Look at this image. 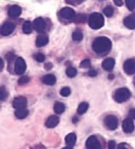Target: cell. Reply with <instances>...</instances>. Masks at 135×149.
<instances>
[{"mask_svg": "<svg viewBox=\"0 0 135 149\" xmlns=\"http://www.w3.org/2000/svg\"><path fill=\"white\" fill-rule=\"evenodd\" d=\"M92 48L98 55H104L109 52L112 48V42L105 36H99L94 41Z\"/></svg>", "mask_w": 135, "mask_h": 149, "instance_id": "cell-1", "label": "cell"}, {"mask_svg": "<svg viewBox=\"0 0 135 149\" xmlns=\"http://www.w3.org/2000/svg\"><path fill=\"white\" fill-rule=\"evenodd\" d=\"M89 24L91 29L97 30L101 29L105 24V19L102 14L94 13L91 14L89 19Z\"/></svg>", "mask_w": 135, "mask_h": 149, "instance_id": "cell-2", "label": "cell"}, {"mask_svg": "<svg viewBox=\"0 0 135 149\" xmlns=\"http://www.w3.org/2000/svg\"><path fill=\"white\" fill-rule=\"evenodd\" d=\"M131 97V93L129 90L125 87L120 88L115 91L114 98L118 103H124L128 100Z\"/></svg>", "mask_w": 135, "mask_h": 149, "instance_id": "cell-3", "label": "cell"}, {"mask_svg": "<svg viewBox=\"0 0 135 149\" xmlns=\"http://www.w3.org/2000/svg\"><path fill=\"white\" fill-rule=\"evenodd\" d=\"M26 69V64L24 60L22 58H18L15 63V72L18 75L24 74Z\"/></svg>", "mask_w": 135, "mask_h": 149, "instance_id": "cell-4", "label": "cell"}, {"mask_svg": "<svg viewBox=\"0 0 135 149\" xmlns=\"http://www.w3.org/2000/svg\"><path fill=\"white\" fill-rule=\"evenodd\" d=\"M86 145L87 149H102L100 142L94 135H91L88 138Z\"/></svg>", "mask_w": 135, "mask_h": 149, "instance_id": "cell-5", "label": "cell"}, {"mask_svg": "<svg viewBox=\"0 0 135 149\" xmlns=\"http://www.w3.org/2000/svg\"><path fill=\"white\" fill-rule=\"evenodd\" d=\"M59 15L66 20H72L75 17V13L74 10L70 7H64L59 11Z\"/></svg>", "mask_w": 135, "mask_h": 149, "instance_id": "cell-6", "label": "cell"}, {"mask_svg": "<svg viewBox=\"0 0 135 149\" xmlns=\"http://www.w3.org/2000/svg\"><path fill=\"white\" fill-rule=\"evenodd\" d=\"M105 123L107 127L110 130H115L118 125V120L116 116L113 115H109L105 119Z\"/></svg>", "mask_w": 135, "mask_h": 149, "instance_id": "cell-7", "label": "cell"}, {"mask_svg": "<svg viewBox=\"0 0 135 149\" xmlns=\"http://www.w3.org/2000/svg\"><path fill=\"white\" fill-rule=\"evenodd\" d=\"M33 27L37 32L42 33L46 29V23L42 17H39L35 19L33 22Z\"/></svg>", "mask_w": 135, "mask_h": 149, "instance_id": "cell-8", "label": "cell"}, {"mask_svg": "<svg viewBox=\"0 0 135 149\" xmlns=\"http://www.w3.org/2000/svg\"><path fill=\"white\" fill-rule=\"evenodd\" d=\"M124 71L129 75H132L135 74V60L128 59L124 62Z\"/></svg>", "mask_w": 135, "mask_h": 149, "instance_id": "cell-9", "label": "cell"}, {"mask_svg": "<svg viewBox=\"0 0 135 149\" xmlns=\"http://www.w3.org/2000/svg\"><path fill=\"white\" fill-rule=\"evenodd\" d=\"M15 29V26L14 23H10V22H6L2 25L1 29V33L2 36H8V35L11 34L13 31H14Z\"/></svg>", "mask_w": 135, "mask_h": 149, "instance_id": "cell-10", "label": "cell"}, {"mask_svg": "<svg viewBox=\"0 0 135 149\" xmlns=\"http://www.w3.org/2000/svg\"><path fill=\"white\" fill-rule=\"evenodd\" d=\"M13 106L16 109H25L27 106V100L26 97L22 96L15 97L13 102Z\"/></svg>", "mask_w": 135, "mask_h": 149, "instance_id": "cell-11", "label": "cell"}, {"mask_svg": "<svg viewBox=\"0 0 135 149\" xmlns=\"http://www.w3.org/2000/svg\"><path fill=\"white\" fill-rule=\"evenodd\" d=\"M123 130L126 132V133H131L134 130V125L132 120L130 119H126L123 122L122 125Z\"/></svg>", "mask_w": 135, "mask_h": 149, "instance_id": "cell-12", "label": "cell"}, {"mask_svg": "<svg viewBox=\"0 0 135 149\" xmlns=\"http://www.w3.org/2000/svg\"><path fill=\"white\" fill-rule=\"evenodd\" d=\"M59 123V118L55 115H51L45 122V126L48 128H54Z\"/></svg>", "mask_w": 135, "mask_h": 149, "instance_id": "cell-13", "label": "cell"}, {"mask_svg": "<svg viewBox=\"0 0 135 149\" xmlns=\"http://www.w3.org/2000/svg\"><path fill=\"white\" fill-rule=\"evenodd\" d=\"M21 8L18 5H13L8 10V15L12 18L18 17L21 14Z\"/></svg>", "mask_w": 135, "mask_h": 149, "instance_id": "cell-14", "label": "cell"}, {"mask_svg": "<svg viewBox=\"0 0 135 149\" xmlns=\"http://www.w3.org/2000/svg\"><path fill=\"white\" fill-rule=\"evenodd\" d=\"M124 24L129 29H135V13L127 16L124 20Z\"/></svg>", "mask_w": 135, "mask_h": 149, "instance_id": "cell-15", "label": "cell"}, {"mask_svg": "<svg viewBox=\"0 0 135 149\" xmlns=\"http://www.w3.org/2000/svg\"><path fill=\"white\" fill-rule=\"evenodd\" d=\"M115 61L113 58H107L102 62V68L108 71H111L115 66Z\"/></svg>", "mask_w": 135, "mask_h": 149, "instance_id": "cell-16", "label": "cell"}, {"mask_svg": "<svg viewBox=\"0 0 135 149\" xmlns=\"http://www.w3.org/2000/svg\"><path fill=\"white\" fill-rule=\"evenodd\" d=\"M42 81L46 85L52 86L54 85L55 83L56 82V78L53 74H47V75H45L42 77Z\"/></svg>", "mask_w": 135, "mask_h": 149, "instance_id": "cell-17", "label": "cell"}, {"mask_svg": "<svg viewBox=\"0 0 135 149\" xmlns=\"http://www.w3.org/2000/svg\"><path fill=\"white\" fill-rule=\"evenodd\" d=\"M48 43V36L45 34H39L37 37L36 45L37 47H41Z\"/></svg>", "mask_w": 135, "mask_h": 149, "instance_id": "cell-18", "label": "cell"}, {"mask_svg": "<svg viewBox=\"0 0 135 149\" xmlns=\"http://www.w3.org/2000/svg\"><path fill=\"white\" fill-rule=\"evenodd\" d=\"M28 113H29V111L26 108L25 109H16V111H15V115L16 118L19 119H23L26 118L28 116Z\"/></svg>", "mask_w": 135, "mask_h": 149, "instance_id": "cell-19", "label": "cell"}, {"mask_svg": "<svg viewBox=\"0 0 135 149\" xmlns=\"http://www.w3.org/2000/svg\"><path fill=\"white\" fill-rule=\"evenodd\" d=\"M76 141H77V136L75 133H70L67 135L65 138V142L67 145L70 146H74L75 144Z\"/></svg>", "mask_w": 135, "mask_h": 149, "instance_id": "cell-20", "label": "cell"}, {"mask_svg": "<svg viewBox=\"0 0 135 149\" xmlns=\"http://www.w3.org/2000/svg\"><path fill=\"white\" fill-rule=\"evenodd\" d=\"M54 111L58 114H61V113H64L65 111V106L63 103L61 102H56L54 105Z\"/></svg>", "mask_w": 135, "mask_h": 149, "instance_id": "cell-21", "label": "cell"}, {"mask_svg": "<svg viewBox=\"0 0 135 149\" xmlns=\"http://www.w3.org/2000/svg\"><path fill=\"white\" fill-rule=\"evenodd\" d=\"M89 103H86V102H83L79 105L78 108H77V113L80 115L83 114L87 111L88 109H89Z\"/></svg>", "mask_w": 135, "mask_h": 149, "instance_id": "cell-22", "label": "cell"}, {"mask_svg": "<svg viewBox=\"0 0 135 149\" xmlns=\"http://www.w3.org/2000/svg\"><path fill=\"white\" fill-rule=\"evenodd\" d=\"M33 26L30 21H26L23 25V31L24 33L29 34L32 32Z\"/></svg>", "mask_w": 135, "mask_h": 149, "instance_id": "cell-23", "label": "cell"}, {"mask_svg": "<svg viewBox=\"0 0 135 149\" xmlns=\"http://www.w3.org/2000/svg\"><path fill=\"white\" fill-rule=\"evenodd\" d=\"M83 35L81 31L76 30L72 33V39L75 42H80L83 39Z\"/></svg>", "mask_w": 135, "mask_h": 149, "instance_id": "cell-24", "label": "cell"}, {"mask_svg": "<svg viewBox=\"0 0 135 149\" xmlns=\"http://www.w3.org/2000/svg\"><path fill=\"white\" fill-rule=\"evenodd\" d=\"M66 74L70 78H73V77H75L77 74V71L75 68L74 67H69L68 68L66 71Z\"/></svg>", "mask_w": 135, "mask_h": 149, "instance_id": "cell-25", "label": "cell"}, {"mask_svg": "<svg viewBox=\"0 0 135 149\" xmlns=\"http://www.w3.org/2000/svg\"><path fill=\"white\" fill-rule=\"evenodd\" d=\"M103 12L107 17H112L114 14V9L112 6H108V7L104 9Z\"/></svg>", "mask_w": 135, "mask_h": 149, "instance_id": "cell-26", "label": "cell"}, {"mask_svg": "<svg viewBox=\"0 0 135 149\" xmlns=\"http://www.w3.org/2000/svg\"><path fill=\"white\" fill-rule=\"evenodd\" d=\"M34 59L36 60L37 62L39 63H42L43 61H45V55H43L41 52H38V53H36L34 55Z\"/></svg>", "mask_w": 135, "mask_h": 149, "instance_id": "cell-27", "label": "cell"}, {"mask_svg": "<svg viewBox=\"0 0 135 149\" xmlns=\"http://www.w3.org/2000/svg\"><path fill=\"white\" fill-rule=\"evenodd\" d=\"M70 93H71V90H70V89L67 87H64V88L61 89V91H60V94H61V95L63 96V97H67V96L70 95Z\"/></svg>", "mask_w": 135, "mask_h": 149, "instance_id": "cell-28", "label": "cell"}, {"mask_svg": "<svg viewBox=\"0 0 135 149\" xmlns=\"http://www.w3.org/2000/svg\"><path fill=\"white\" fill-rule=\"evenodd\" d=\"M29 81H30V79H29V77H27V76H23V77H20L18 79V84L20 85H23V84H27Z\"/></svg>", "mask_w": 135, "mask_h": 149, "instance_id": "cell-29", "label": "cell"}, {"mask_svg": "<svg viewBox=\"0 0 135 149\" xmlns=\"http://www.w3.org/2000/svg\"><path fill=\"white\" fill-rule=\"evenodd\" d=\"M126 4L129 10H134L135 9V0H126Z\"/></svg>", "mask_w": 135, "mask_h": 149, "instance_id": "cell-30", "label": "cell"}, {"mask_svg": "<svg viewBox=\"0 0 135 149\" xmlns=\"http://www.w3.org/2000/svg\"><path fill=\"white\" fill-rule=\"evenodd\" d=\"M74 20L77 23H83V22L86 21V16L83 15H78L77 16H75Z\"/></svg>", "mask_w": 135, "mask_h": 149, "instance_id": "cell-31", "label": "cell"}, {"mask_svg": "<svg viewBox=\"0 0 135 149\" xmlns=\"http://www.w3.org/2000/svg\"><path fill=\"white\" fill-rule=\"evenodd\" d=\"M80 67L82 68H89L91 66V61L89 59H85L80 63Z\"/></svg>", "mask_w": 135, "mask_h": 149, "instance_id": "cell-32", "label": "cell"}, {"mask_svg": "<svg viewBox=\"0 0 135 149\" xmlns=\"http://www.w3.org/2000/svg\"><path fill=\"white\" fill-rule=\"evenodd\" d=\"M7 93L6 90L4 89V87H1V90H0V97H1V100H4V99L7 97Z\"/></svg>", "mask_w": 135, "mask_h": 149, "instance_id": "cell-33", "label": "cell"}, {"mask_svg": "<svg viewBox=\"0 0 135 149\" xmlns=\"http://www.w3.org/2000/svg\"><path fill=\"white\" fill-rule=\"evenodd\" d=\"M84 0H67V2H68L69 4H74V5H77V4H80L82 3Z\"/></svg>", "mask_w": 135, "mask_h": 149, "instance_id": "cell-34", "label": "cell"}, {"mask_svg": "<svg viewBox=\"0 0 135 149\" xmlns=\"http://www.w3.org/2000/svg\"><path fill=\"white\" fill-rule=\"evenodd\" d=\"M118 149H131V147L127 143H121L118 145Z\"/></svg>", "mask_w": 135, "mask_h": 149, "instance_id": "cell-35", "label": "cell"}, {"mask_svg": "<svg viewBox=\"0 0 135 149\" xmlns=\"http://www.w3.org/2000/svg\"><path fill=\"white\" fill-rule=\"evenodd\" d=\"M115 142L114 141H110L108 143V148L109 149H115Z\"/></svg>", "mask_w": 135, "mask_h": 149, "instance_id": "cell-36", "label": "cell"}, {"mask_svg": "<svg viewBox=\"0 0 135 149\" xmlns=\"http://www.w3.org/2000/svg\"><path fill=\"white\" fill-rule=\"evenodd\" d=\"M89 76H91V77H96V76L97 75V72H96V70L91 69L90 70V71H89Z\"/></svg>", "mask_w": 135, "mask_h": 149, "instance_id": "cell-37", "label": "cell"}, {"mask_svg": "<svg viewBox=\"0 0 135 149\" xmlns=\"http://www.w3.org/2000/svg\"><path fill=\"white\" fill-rule=\"evenodd\" d=\"M113 1L114 3H115L117 6H118V7H121V6H122L123 4H124L123 0H113Z\"/></svg>", "mask_w": 135, "mask_h": 149, "instance_id": "cell-38", "label": "cell"}, {"mask_svg": "<svg viewBox=\"0 0 135 149\" xmlns=\"http://www.w3.org/2000/svg\"><path fill=\"white\" fill-rule=\"evenodd\" d=\"M33 149H46V148H45V147L42 144H38V145L35 146L33 148Z\"/></svg>", "mask_w": 135, "mask_h": 149, "instance_id": "cell-39", "label": "cell"}, {"mask_svg": "<svg viewBox=\"0 0 135 149\" xmlns=\"http://www.w3.org/2000/svg\"><path fill=\"white\" fill-rule=\"evenodd\" d=\"M129 116L133 119H135V109H131L129 111Z\"/></svg>", "mask_w": 135, "mask_h": 149, "instance_id": "cell-40", "label": "cell"}, {"mask_svg": "<svg viewBox=\"0 0 135 149\" xmlns=\"http://www.w3.org/2000/svg\"><path fill=\"white\" fill-rule=\"evenodd\" d=\"M52 67H53V65L51 63H48L45 65V68H46V70H50Z\"/></svg>", "mask_w": 135, "mask_h": 149, "instance_id": "cell-41", "label": "cell"}, {"mask_svg": "<svg viewBox=\"0 0 135 149\" xmlns=\"http://www.w3.org/2000/svg\"><path fill=\"white\" fill-rule=\"evenodd\" d=\"M1 70L3 69V65H4V63H3V61L2 59H1Z\"/></svg>", "mask_w": 135, "mask_h": 149, "instance_id": "cell-42", "label": "cell"}, {"mask_svg": "<svg viewBox=\"0 0 135 149\" xmlns=\"http://www.w3.org/2000/svg\"><path fill=\"white\" fill-rule=\"evenodd\" d=\"M62 149H73V148H72V147H70V146H67V147H65V148H64Z\"/></svg>", "mask_w": 135, "mask_h": 149, "instance_id": "cell-43", "label": "cell"}, {"mask_svg": "<svg viewBox=\"0 0 135 149\" xmlns=\"http://www.w3.org/2000/svg\"><path fill=\"white\" fill-rule=\"evenodd\" d=\"M134 84H135V80H134Z\"/></svg>", "mask_w": 135, "mask_h": 149, "instance_id": "cell-44", "label": "cell"}]
</instances>
